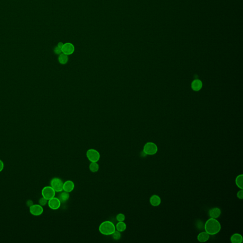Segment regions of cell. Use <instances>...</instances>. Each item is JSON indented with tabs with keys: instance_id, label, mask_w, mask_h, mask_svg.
Wrapping results in <instances>:
<instances>
[{
	"instance_id": "obj_14",
	"label": "cell",
	"mask_w": 243,
	"mask_h": 243,
	"mask_svg": "<svg viewBox=\"0 0 243 243\" xmlns=\"http://www.w3.org/2000/svg\"><path fill=\"white\" fill-rule=\"evenodd\" d=\"M202 87V83L199 79H196L192 82L191 88L193 90L198 91L201 89Z\"/></svg>"
},
{
	"instance_id": "obj_16",
	"label": "cell",
	"mask_w": 243,
	"mask_h": 243,
	"mask_svg": "<svg viewBox=\"0 0 243 243\" xmlns=\"http://www.w3.org/2000/svg\"><path fill=\"white\" fill-rule=\"evenodd\" d=\"M230 241L232 243H241L243 242L242 235L238 233H235L231 236Z\"/></svg>"
},
{
	"instance_id": "obj_1",
	"label": "cell",
	"mask_w": 243,
	"mask_h": 243,
	"mask_svg": "<svg viewBox=\"0 0 243 243\" xmlns=\"http://www.w3.org/2000/svg\"><path fill=\"white\" fill-rule=\"evenodd\" d=\"M221 226L219 222L215 218L208 219L205 224L204 229L210 235H215L221 230Z\"/></svg>"
},
{
	"instance_id": "obj_7",
	"label": "cell",
	"mask_w": 243,
	"mask_h": 243,
	"mask_svg": "<svg viewBox=\"0 0 243 243\" xmlns=\"http://www.w3.org/2000/svg\"><path fill=\"white\" fill-rule=\"evenodd\" d=\"M29 212L35 216H40L43 212V207L39 204L32 205L29 207Z\"/></svg>"
},
{
	"instance_id": "obj_3",
	"label": "cell",
	"mask_w": 243,
	"mask_h": 243,
	"mask_svg": "<svg viewBox=\"0 0 243 243\" xmlns=\"http://www.w3.org/2000/svg\"><path fill=\"white\" fill-rule=\"evenodd\" d=\"M158 151V147L156 144L152 142L146 143L143 147V152L146 155H153Z\"/></svg>"
},
{
	"instance_id": "obj_13",
	"label": "cell",
	"mask_w": 243,
	"mask_h": 243,
	"mask_svg": "<svg viewBox=\"0 0 243 243\" xmlns=\"http://www.w3.org/2000/svg\"><path fill=\"white\" fill-rule=\"evenodd\" d=\"M70 197V193L66 191L60 192L58 195V199H60L61 203H65L69 199Z\"/></svg>"
},
{
	"instance_id": "obj_23",
	"label": "cell",
	"mask_w": 243,
	"mask_h": 243,
	"mask_svg": "<svg viewBox=\"0 0 243 243\" xmlns=\"http://www.w3.org/2000/svg\"><path fill=\"white\" fill-rule=\"evenodd\" d=\"M48 200L44 197H43L42 198H40V199L39 200V204L42 207L46 205L47 204H48Z\"/></svg>"
},
{
	"instance_id": "obj_19",
	"label": "cell",
	"mask_w": 243,
	"mask_h": 243,
	"mask_svg": "<svg viewBox=\"0 0 243 243\" xmlns=\"http://www.w3.org/2000/svg\"><path fill=\"white\" fill-rule=\"evenodd\" d=\"M243 174L238 175L236 177V186L241 189H243Z\"/></svg>"
},
{
	"instance_id": "obj_24",
	"label": "cell",
	"mask_w": 243,
	"mask_h": 243,
	"mask_svg": "<svg viewBox=\"0 0 243 243\" xmlns=\"http://www.w3.org/2000/svg\"><path fill=\"white\" fill-rule=\"evenodd\" d=\"M54 51V52L56 53V54L60 55L61 53H62V49L58 47V46H57L56 47H55Z\"/></svg>"
},
{
	"instance_id": "obj_12",
	"label": "cell",
	"mask_w": 243,
	"mask_h": 243,
	"mask_svg": "<svg viewBox=\"0 0 243 243\" xmlns=\"http://www.w3.org/2000/svg\"><path fill=\"white\" fill-rule=\"evenodd\" d=\"M150 204L153 207L159 206L161 203V199L157 195H153L150 197Z\"/></svg>"
},
{
	"instance_id": "obj_6",
	"label": "cell",
	"mask_w": 243,
	"mask_h": 243,
	"mask_svg": "<svg viewBox=\"0 0 243 243\" xmlns=\"http://www.w3.org/2000/svg\"><path fill=\"white\" fill-rule=\"evenodd\" d=\"M42 196L43 197L50 200L55 196L56 192L51 186H46L42 189Z\"/></svg>"
},
{
	"instance_id": "obj_2",
	"label": "cell",
	"mask_w": 243,
	"mask_h": 243,
	"mask_svg": "<svg viewBox=\"0 0 243 243\" xmlns=\"http://www.w3.org/2000/svg\"><path fill=\"white\" fill-rule=\"evenodd\" d=\"M115 230V225L110 221H104L99 226V231L100 233L105 236L112 235Z\"/></svg>"
},
{
	"instance_id": "obj_4",
	"label": "cell",
	"mask_w": 243,
	"mask_h": 243,
	"mask_svg": "<svg viewBox=\"0 0 243 243\" xmlns=\"http://www.w3.org/2000/svg\"><path fill=\"white\" fill-rule=\"evenodd\" d=\"M63 183L62 180L59 178H54L50 181V186L56 192H60L63 191Z\"/></svg>"
},
{
	"instance_id": "obj_25",
	"label": "cell",
	"mask_w": 243,
	"mask_h": 243,
	"mask_svg": "<svg viewBox=\"0 0 243 243\" xmlns=\"http://www.w3.org/2000/svg\"><path fill=\"white\" fill-rule=\"evenodd\" d=\"M237 197L238 199H243V189H241L240 190L238 191V193H237Z\"/></svg>"
},
{
	"instance_id": "obj_11",
	"label": "cell",
	"mask_w": 243,
	"mask_h": 243,
	"mask_svg": "<svg viewBox=\"0 0 243 243\" xmlns=\"http://www.w3.org/2000/svg\"><path fill=\"white\" fill-rule=\"evenodd\" d=\"M221 211L220 209L218 208H211L209 211V215L211 218H218L221 215Z\"/></svg>"
},
{
	"instance_id": "obj_5",
	"label": "cell",
	"mask_w": 243,
	"mask_h": 243,
	"mask_svg": "<svg viewBox=\"0 0 243 243\" xmlns=\"http://www.w3.org/2000/svg\"><path fill=\"white\" fill-rule=\"evenodd\" d=\"M86 157L90 162L97 163L100 160V154L97 150L94 149L88 150L86 153Z\"/></svg>"
},
{
	"instance_id": "obj_18",
	"label": "cell",
	"mask_w": 243,
	"mask_h": 243,
	"mask_svg": "<svg viewBox=\"0 0 243 243\" xmlns=\"http://www.w3.org/2000/svg\"><path fill=\"white\" fill-rule=\"evenodd\" d=\"M58 62L60 64L65 65L67 64L68 61V55L65 54L64 53H61L58 58Z\"/></svg>"
},
{
	"instance_id": "obj_20",
	"label": "cell",
	"mask_w": 243,
	"mask_h": 243,
	"mask_svg": "<svg viewBox=\"0 0 243 243\" xmlns=\"http://www.w3.org/2000/svg\"><path fill=\"white\" fill-rule=\"evenodd\" d=\"M89 169L91 172L95 173L98 171L99 169V166L97 163L91 162L90 164H89Z\"/></svg>"
},
{
	"instance_id": "obj_15",
	"label": "cell",
	"mask_w": 243,
	"mask_h": 243,
	"mask_svg": "<svg viewBox=\"0 0 243 243\" xmlns=\"http://www.w3.org/2000/svg\"><path fill=\"white\" fill-rule=\"evenodd\" d=\"M210 238V235L208 233L205 232H202L199 234L197 236V240L200 242H207Z\"/></svg>"
},
{
	"instance_id": "obj_17",
	"label": "cell",
	"mask_w": 243,
	"mask_h": 243,
	"mask_svg": "<svg viewBox=\"0 0 243 243\" xmlns=\"http://www.w3.org/2000/svg\"><path fill=\"white\" fill-rule=\"evenodd\" d=\"M127 224L124 222V221L118 222L115 226L116 230L120 232H124L127 229Z\"/></svg>"
},
{
	"instance_id": "obj_21",
	"label": "cell",
	"mask_w": 243,
	"mask_h": 243,
	"mask_svg": "<svg viewBox=\"0 0 243 243\" xmlns=\"http://www.w3.org/2000/svg\"><path fill=\"white\" fill-rule=\"evenodd\" d=\"M112 238L115 240H119L121 238V232H119L118 231L115 230L113 233L112 234Z\"/></svg>"
},
{
	"instance_id": "obj_22",
	"label": "cell",
	"mask_w": 243,
	"mask_h": 243,
	"mask_svg": "<svg viewBox=\"0 0 243 243\" xmlns=\"http://www.w3.org/2000/svg\"><path fill=\"white\" fill-rule=\"evenodd\" d=\"M116 219L118 222H122L124 221L125 220V216L123 213H119L117 214L116 217Z\"/></svg>"
},
{
	"instance_id": "obj_10",
	"label": "cell",
	"mask_w": 243,
	"mask_h": 243,
	"mask_svg": "<svg viewBox=\"0 0 243 243\" xmlns=\"http://www.w3.org/2000/svg\"><path fill=\"white\" fill-rule=\"evenodd\" d=\"M75 188V184L73 181L70 180L66 181L63 183V190L64 191L70 193L74 190Z\"/></svg>"
},
{
	"instance_id": "obj_8",
	"label": "cell",
	"mask_w": 243,
	"mask_h": 243,
	"mask_svg": "<svg viewBox=\"0 0 243 243\" xmlns=\"http://www.w3.org/2000/svg\"><path fill=\"white\" fill-rule=\"evenodd\" d=\"M61 202L60 201L58 197H55L48 200V204L49 208L52 210H57L59 209L61 206Z\"/></svg>"
},
{
	"instance_id": "obj_9",
	"label": "cell",
	"mask_w": 243,
	"mask_h": 243,
	"mask_svg": "<svg viewBox=\"0 0 243 243\" xmlns=\"http://www.w3.org/2000/svg\"><path fill=\"white\" fill-rule=\"evenodd\" d=\"M75 47L72 43H66L64 44L62 48V52L67 55H70L74 53Z\"/></svg>"
},
{
	"instance_id": "obj_27",
	"label": "cell",
	"mask_w": 243,
	"mask_h": 243,
	"mask_svg": "<svg viewBox=\"0 0 243 243\" xmlns=\"http://www.w3.org/2000/svg\"><path fill=\"white\" fill-rule=\"evenodd\" d=\"M63 43H62V42H60V43H58V47L60 48H61L62 49V48L63 45Z\"/></svg>"
},
{
	"instance_id": "obj_26",
	"label": "cell",
	"mask_w": 243,
	"mask_h": 243,
	"mask_svg": "<svg viewBox=\"0 0 243 243\" xmlns=\"http://www.w3.org/2000/svg\"><path fill=\"white\" fill-rule=\"evenodd\" d=\"M4 163L3 162V161L0 160V172L3 171V169H4Z\"/></svg>"
}]
</instances>
